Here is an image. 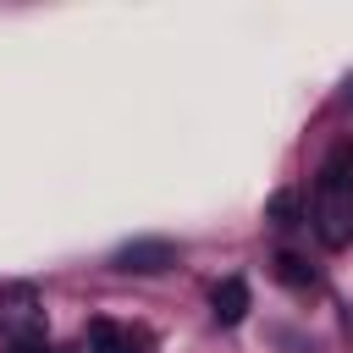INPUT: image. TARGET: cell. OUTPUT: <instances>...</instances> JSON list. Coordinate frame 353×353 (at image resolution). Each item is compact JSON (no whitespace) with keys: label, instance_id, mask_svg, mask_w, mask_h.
<instances>
[{"label":"cell","instance_id":"obj_3","mask_svg":"<svg viewBox=\"0 0 353 353\" xmlns=\"http://www.w3.org/2000/svg\"><path fill=\"white\" fill-rule=\"evenodd\" d=\"M210 309H215V320H221V325H237V320L248 314V281H243V276H226V281L215 287Z\"/></svg>","mask_w":353,"mask_h":353},{"label":"cell","instance_id":"obj_4","mask_svg":"<svg viewBox=\"0 0 353 353\" xmlns=\"http://www.w3.org/2000/svg\"><path fill=\"white\" fill-rule=\"evenodd\" d=\"M88 353H132V336L116 320H94L88 325Z\"/></svg>","mask_w":353,"mask_h":353},{"label":"cell","instance_id":"obj_5","mask_svg":"<svg viewBox=\"0 0 353 353\" xmlns=\"http://www.w3.org/2000/svg\"><path fill=\"white\" fill-rule=\"evenodd\" d=\"M276 276L292 287V292H303V287H314V270L298 259V254H276Z\"/></svg>","mask_w":353,"mask_h":353},{"label":"cell","instance_id":"obj_2","mask_svg":"<svg viewBox=\"0 0 353 353\" xmlns=\"http://www.w3.org/2000/svg\"><path fill=\"white\" fill-rule=\"evenodd\" d=\"M110 265L127 270V276H154V270L176 265V248H171L165 237H132V243H121V248L110 254Z\"/></svg>","mask_w":353,"mask_h":353},{"label":"cell","instance_id":"obj_7","mask_svg":"<svg viewBox=\"0 0 353 353\" xmlns=\"http://www.w3.org/2000/svg\"><path fill=\"white\" fill-rule=\"evenodd\" d=\"M6 353H55L50 342H39V336H11V347Z\"/></svg>","mask_w":353,"mask_h":353},{"label":"cell","instance_id":"obj_6","mask_svg":"<svg viewBox=\"0 0 353 353\" xmlns=\"http://www.w3.org/2000/svg\"><path fill=\"white\" fill-rule=\"evenodd\" d=\"M270 221L276 226H298V193H276L270 199Z\"/></svg>","mask_w":353,"mask_h":353},{"label":"cell","instance_id":"obj_1","mask_svg":"<svg viewBox=\"0 0 353 353\" xmlns=\"http://www.w3.org/2000/svg\"><path fill=\"white\" fill-rule=\"evenodd\" d=\"M314 232L325 248L353 243V149H331L314 176Z\"/></svg>","mask_w":353,"mask_h":353}]
</instances>
